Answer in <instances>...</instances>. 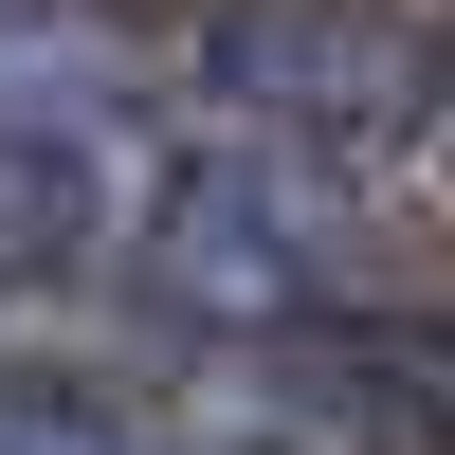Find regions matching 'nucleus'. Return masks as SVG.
I'll list each match as a JSON object with an SVG mask.
<instances>
[{
  "label": "nucleus",
  "mask_w": 455,
  "mask_h": 455,
  "mask_svg": "<svg viewBox=\"0 0 455 455\" xmlns=\"http://www.w3.org/2000/svg\"><path fill=\"white\" fill-rule=\"evenodd\" d=\"M347 255H364L347 164L255 146V128H146V182H128V291L146 310L291 347V328H347Z\"/></svg>",
  "instance_id": "obj_1"
},
{
  "label": "nucleus",
  "mask_w": 455,
  "mask_h": 455,
  "mask_svg": "<svg viewBox=\"0 0 455 455\" xmlns=\"http://www.w3.org/2000/svg\"><path fill=\"white\" fill-rule=\"evenodd\" d=\"M255 401L310 455H455V328H401V310L291 328V347H255Z\"/></svg>",
  "instance_id": "obj_2"
},
{
  "label": "nucleus",
  "mask_w": 455,
  "mask_h": 455,
  "mask_svg": "<svg viewBox=\"0 0 455 455\" xmlns=\"http://www.w3.org/2000/svg\"><path fill=\"white\" fill-rule=\"evenodd\" d=\"M0 455H164L109 383H0Z\"/></svg>",
  "instance_id": "obj_3"
},
{
  "label": "nucleus",
  "mask_w": 455,
  "mask_h": 455,
  "mask_svg": "<svg viewBox=\"0 0 455 455\" xmlns=\"http://www.w3.org/2000/svg\"><path fill=\"white\" fill-rule=\"evenodd\" d=\"M383 201L455 219V36H437V109H419V146H401V182H383Z\"/></svg>",
  "instance_id": "obj_4"
}]
</instances>
